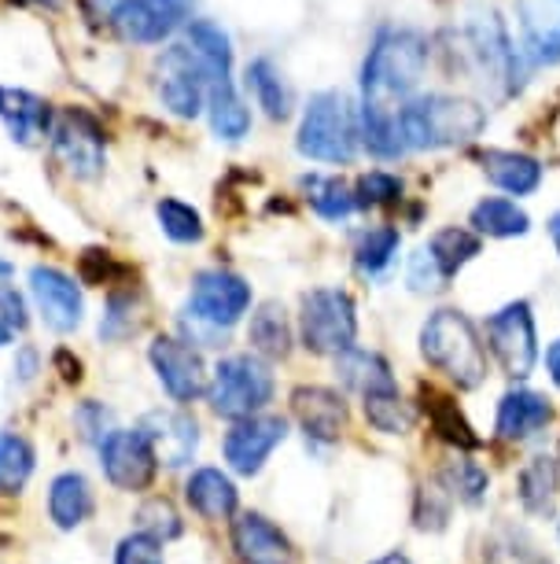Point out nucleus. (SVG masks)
<instances>
[{"instance_id":"obj_53","label":"nucleus","mask_w":560,"mask_h":564,"mask_svg":"<svg viewBox=\"0 0 560 564\" xmlns=\"http://www.w3.org/2000/svg\"><path fill=\"white\" fill-rule=\"evenodd\" d=\"M12 339H15V333H12V328H8L4 322H0V350L12 347Z\"/></svg>"},{"instance_id":"obj_16","label":"nucleus","mask_w":560,"mask_h":564,"mask_svg":"<svg viewBox=\"0 0 560 564\" xmlns=\"http://www.w3.org/2000/svg\"><path fill=\"white\" fill-rule=\"evenodd\" d=\"M193 23V0H114L111 26L133 45H163Z\"/></svg>"},{"instance_id":"obj_12","label":"nucleus","mask_w":560,"mask_h":564,"mask_svg":"<svg viewBox=\"0 0 560 564\" xmlns=\"http://www.w3.org/2000/svg\"><path fill=\"white\" fill-rule=\"evenodd\" d=\"M97 457L103 468V480H108L114 491H125V495H144L147 487L155 484L158 468H163L141 424H133V429H111L108 440L97 446Z\"/></svg>"},{"instance_id":"obj_44","label":"nucleus","mask_w":560,"mask_h":564,"mask_svg":"<svg viewBox=\"0 0 560 564\" xmlns=\"http://www.w3.org/2000/svg\"><path fill=\"white\" fill-rule=\"evenodd\" d=\"M111 564H166V546L141 535V531H130V535H122L114 542Z\"/></svg>"},{"instance_id":"obj_19","label":"nucleus","mask_w":560,"mask_h":564,"mask_svg":"<svg viewBox=\"0 0 560 564\" xmlns=\"http://www.w3.org/2000/svg\"><path fill=\"white\" fill-rule=\"evenodd\" d=\"M141 429L152 440L163 468H185L196 462L199 421L188 410H152L141 417Z\"/></svg>"},{"instance_id":"obj_32","label":"nucleus","mask_w":560,"mask_h":564,"mask_svg":"<svg viewBox=\"0 0 560 564\" xmlns=\"http://www.w3.org/2000/svg\"><path fill=\"white\" fill-rule=\"evenodd\" d=\"M244 85L248 93L255 97V104L262 108V115L273 122H284L292 115V89L284 82L281 67L270 56H255L244 67Z\"/></svg>"},{"instance_id":"obj_42","label":"nucleus","mask_w":560,"mask_h":564,"mask_svg":"<svg viewBox=\"0 0 560 564\" xmlns=\"http://www.w3.org/2000/svg\"><path fill=\"white\" fill-rule=\"evenodd\" d=\"M354 199H358V210L398 204V199H403V177L391 174V170H365V174L354 181Z\"/></svg>"},{"instance_id":"obj_39","label":"nucleus","mask_w":560,"mask_h":564,"mask_svg":"<svg viewBox=\"0 0 560 564\" xmlns=\"http://www.w3.org/2000/svg\"><path fill=\"white\" fill-rule=\"evenodd\" d=\"M439 480H442V491H447L450 498H458V502H464V506H480L483 498H487V487H491L487 468L469 462V457H453V462L442 465Z\"/></svg>"},{"instance_id":"obj_6","label":"nucleus","mask_w":560,"mask_h":564,"mask_svg":"<svg viewBox=\"0 0 560 564\" xmlns=\"http://www.w3.org/2000/svg\"><path fill=\"white\" fill-rule=\"evenodd\" d=\"M299 344L310 355L340 358L358 347V306L347 289H310L299 303Z\"/></svg>"},{"instance_id":"obj_56","label":"nucleus","mask_w":560,"mask_h":564,"mask_svg":"<svg viewBox=\"0 0 560 564\" xmlns=\"http://www.w3.org/2000/svg\"><path fill=\"white\" fill-rule=\"evenodd\" d=\"M557 539H560V524H557Z\"/></svg>"},{"instance_id":"obj_51","label":"nucleus","mask_w":560,"mask_h":564,"mask_svg":"<svg viewBox=\"0 0 560 564\" xmlns=\"http://www.w3.org/2000/svg\"><path fill=\"white\" fill-rule=\"evenodd\" d=\"M373 564H414L406 557V553H398V550H391V553H384V557H376Z\"/></svg>"},{"instance_id":"obj_52","label":"nucleus","mask_w":560,"mask_h":564,"mask_svg":"<svg viewBox=\"0 0 560 564\" xmlns=\"http://www.w3.org/2000/svg\"><path fill=\"white\" fill-rule=\"evenodd\" d=\"M12 276H15V265L8 262V259H0V284H4V281H12Z\"/></svg>"},{"instance_id":"obj_26","label":"nucleus","mask_w":560,"mask_h":564,"mask_svg":"<svg viewBox=\"0 0 560 564\" xmlns=\"http://www.w3.org/2000/svg\"><path fill=\"white\" fill-rule=\"evenodd\" d=\"M248 344H251V355L266 358L270 366H273V361H281V358L292 355V347H295V325H292L288 311H284V303L266 300V303H259L255 311H251Z\"/></svg>"},{"instance_id":"obj_5","label":"nucleus","mask_w":560,"mask_h":564,"mask_svg":"<svg viewBox=\"0 0 560 564\" xmlns=\"http://www.w3.org/2000/svg\"><path fill=\"white\" fill-rule=\"evenodd\" d=\"M207 406L221 421H244L255 413H266L270 402L277 399V377L266 358L251 355H226L215 361L207 380Z\"/></svg>"},{"instance_id":"obj_10","label":"nucleus","mask_w":560,"mask_h":564,"mask_svg":"<svg viewBox=\"0 0 560 564\" xmlns=\"http://www.w3.org/2000/svg\"><path fill=\"white\" fill-rule=\"evenodd\" d=\"M483 344L509 380H527L538 366V328L531 303H505L483 322Z\"/></svg>"},{"instance_id":"obj_4","label":"nucleus","mask_w":560,"mask_h":564,"mask_svg":"<svg viewBox=\"0 0 560 564\" xmlns=\"http://www.w3.org/2000/svg\"><path fill=\"white\" fill-rule=\"evenodd\" d=\"M420 355L461 391H472L487 380V344L472 317L453 306L431 311L420 325Z\"/></svg>"},{"instance_id":"obj_50","label":"nucleus","mask_w":560,"mask_h":564,"mask_svg":"<svg viewBox=\"0 0 560 564\" xmlns=\"http://www.w3.org/2000/svg\"><path fill=\"white\" fill-rule=\"evenodd\" d=\"M546 229H549V237H553V248H557V254H560V210H553V215H549Z\"/></svg>"},{"instance_id":"obj_40","label":"nucleus","mask_w":560,"mask_h":564,"mask_svg":"<svg viewBox=\"0 0 560 564\" xmlns=\"http://www.w3.org/2000/svg\"><path fill=\"white\" fill-rule=\"evenodd\" d=\"M362 410H365V421L373 424L376 432H384V435H406L417 424L414 406H409V402L398 395V391L362 399Z\"/></svg>"},{"instance_id":"obj_45","label":"nucleus","mask_w":560,"mask_h":564,"mask_svg":"<svg viewBox=\"0 0 560 564\" xmlns=\"http://www.w3.org/2000/svg\"><path fill=\"white\" fill-rule=\"evenodd\" d=\"M406 284L414 292L428 295V292H442V289H447V276H442L436 259H431L425 248H417L414 254H409V262H406Z\"/></svg>"},{"instance_id":"obj_28","label":"nucleus","mask_w":560,"mask_h":564,"mask_svg":"<svg viewBox=\"0 0 560 564\" xmlns=\"http://www.w3.org/2000/svg\"><path fill=\"white\" fill-rule=\"evenodd\" d=\"M557 495H560V468H557V457H546L538 454L531 457L520 476H516V498H520L524 513L527 517H553L557 509Z\"/></svg>"},{"instance_id":"obj_49","label":"nucleus","mask_w":560,"mask_h":564,"mask_svg":"<svg viewBox=\"0 0 560 564\" xmlns=\"http://www.w3.org/2000/svg\"><path fill=\"white\" fill-rule=\"evenodd\" d=\"M546 369H549V380L560 388V336L546 347Z\"/></svg>"},{"instance_id":"obj_46","label":"nucleus","mask_w":560,"mask_h":564,"mask_svg":"<svg viewBox=\"0 0 560 564\" xmlns=\"http://www.w3.org/2000/svg\"><path fill=\"white\" fill-rule=\"evenodd\" d=\"M0 322L12 333H26L30 328V295H23L12 281L0 284Z\"/></svg>"},{"instance_id":"obj_15","label":"nucleus","mask_w":560,"mask_h":564,"mask_svg":"<svg viewBox=\"0 0 560 564\" xmlns=\"http://www.w3.org/2000/svg\"><path fill=\"white\" fill-rule=\"evenodd\" d=\"M26 281H30V306L37 311L45 328H52L56 336L78 333L81 322H86L81 284L67 270H59V265H41V262L30 265Z\"/></svg>"},{"instance_id":"obj_7","label":"nucleus","mask_w":560,"mask_h":564,"mask_svg":"<svg viewBox=\"0 0 560 564\" xmlns=\"http://www.w3.org/2000/svg\"><path fill=\"white\" fill-rule=\"evenodd\" d=\"M464 52L483 74V82L498 85L505 97H516L524 89L527 59L524 52L513 45L509 30L498 19V12H480L464 23Z\"/></svg>"},{"instance_id":"obj_48","label":"nucleus","mask_w":560,"mask_h":564,"mask_svg":"<svg viewBox=\"0 0 560 564\" xmlns=\"http://www.w3.org/2000/svg\"><path fill=\"white\" fill-rule=\"evenodd\" d=\"M12 369H15V380H19V384H34V377L41 372V350H37L34 344H23V347L15 350Z\"/></svg>"},{"instance_id":"obj_27","label":"nucleus","mask_w":560,"mask_h":564,"mask_svg":"<svg viewBox=\"0 0 560 564\" xmlns=\"http://www.w3.org/2000/svg\"><path fill=\"white\" fill-rule=\"evenodd\" d=\"M336 380L362 399L398 391V380H395V372H391L387 358L376 355V350H365V347H351L347 355L336 358Z\"/></svg>"},{"instance_id":"obj_54","label":"nucleus","mask_w":560,"mask_h":564,"mask_svg":"<svg viewBox=\"0 0 560 564\" xmlns=\"http://www.w3.org/2000/svg\"><path fill=\"white\" fill-rule=\"evenodd\" d=\"M516 564H553V561H546V557H538V553H524Z\"/></svg>"},{"instance_id":"obj_14","label":"nucleus","mask_w":560,"mask_h":564,"mask_svg":"<svg viewBox=\"0 0 560 564\" xmlns=\"http://www.w3.org/2000/svg\"><path fill=\"white\" fill-rule=\"evenodd\" d=\"M292 424L288 417L281 413H255V417H244V421H232L226 435H221V462L232 476H259L266 462L273 457V451L288 440Z\"/></svg>"},{"instance_id":"obj_41","label":"nucleus","mask_w":560,"mask_h":564,"mask_svg":"<svg viewBox=\"0 0 560 564\" xmlns=\"http://www.w3.org/2000/svg\"><path fill=\"white\" fill-rule=\"evenodd\" d=\"M141 328V314H136V295L133 289H111L108 306L100 314V339L119 344V339L133 336Z\"/></svg>"},{"instance_id":"obj_13","label":"nucleus","mask_w":560,"mask_h":564,"mask_svg":"<svg viewBox=\"0 0 560 564\" xmlns=\"http://www.w3.org/2000/svg\"><path fill=\"white\" fill-rule=\"evenodd\" d=\"M147 366H152L158 388H163L177 406H188V402L207 395L210 369L204 361V350L185 344L182 336L158 333L152 344H147Z\"/></svg>"},{"instance_id":"obj_55","label":"nucleus","mask_w":560,"mask_h":564,"mask_svg":"<svg viewBox=\"0 0 560 564\" xmlns=\"http://www.w3.org/2000/svg\"><path fill=\"white\" fill-rule=\"evenodd\" d=\"M41 4H45V8H59L63 0H41Z\"/></svg>"},{"instance_id":"obj_36","label":"nucleus","mask_w":560,"mask_h":564,"mask_svg":"<svg viewBox=\"0 0 560 564\" xmlns=\"http://www.w3.org/2000/svg\"><path fill=\"white\" fill-rule=\"evenodd\" d=\"M425 251L436 259V265L442 270V276H458L464 265H469L475 254L483 251V237H475L472 229H461V226H447L439 232H431V240L425 243Z\"/></svg>"},{"instance_id":"obj_31","label":"nucleus","mask_w":560,"mask_h":564,"mask_svg":"<svg viewBox=\"0 0 560 564\" xmlns=\"http://www.w3.org/2000/svg\"><path fill=\"white\" fill-rule=\"evenodd\" d=\"M185 45L196 52L199 63H204L210 85L232 82V37L221 30L215 19H193L185 26Z\"/></svg>"},{"instance_id":"obj_20","label":"nucleus","mask_w":560,"mask_h":564,"mask_svg":"<svg viewBox=\"0 0 560 564\" xmlns=\"http://www.w3.org/2000/svg\"><path fill=\"white\" fill-rule=\"evenodd\" d=\"M0 122H4V130L15 144L34 148L52 137L56 111H52V104L45 97H37L34 89L0 85Z\"/></svg>"},{"instance_id":"obj_25","label":"nucleus","mask_w":560,"mask_h":564,"mask_svg":"<svg viewBox=\"0 0 560 564\" xmlns=\"http://www.w3.org/2000/svg\"><path fill=\"white\" fill-rule=\"evenodd\" d=\"M483 163V174L491 177L494 188H502L505 196H535L538 188H542V177L546 170L538 163L535 155L527 152H509V148H487V152L480 155Z\"/></svg>"},{"instance_id":"obj_37","label":"nucleus","mask_w":560,"mask_h":564,"mask_svg":"<svg viewBox=\"0 0 560 564\" xmlns=\"http://www.w3.org/2000/svg\"><path fill=\"white\" fill-rule=\"evenodd\" d=\"M133 531H141V535L166 546V542L185 535V520H182V513H177V506L171 502V498L152 495L133 509Z\"/></svg>"},{"instance_id":"obj_47","label":"nucleus","mask_w":560,"mask_h":564,"mask_svg":"<svg viewBox=\"0 0 560 564\" xmlns=\"http://www.w3.org/2000/svg\"><path fill=\"white\" fill-rule=\"evenodd\" d=\"M119 273H122V265L114 262V254L111 251H103V248H86L81 251V276L92 284H114L119 281Z\"/></svg>"},{"instance_id":"obj_18","label":"nucleus","mask_w":560,"mask_h":564,"mask_svg":"<svg viewBox=\"0 0 560 564\" xmlns=\"http://www.w3.org/2000/svg\"><path fill=\"white\" fill-rule=\"evenodd\" d=\"M292 417L306 435V443L332 446L347 432V399L336 388L303 384L292 391Z\"/></svg>"},{"instance_id":"obj_38","label":"nucleus","mask_w":560,"mask_h":564,"mask_svg":"<svg viewBox=\"0 0 560 564\" xmlns=\"http://www.w3.org/2000/svg\"><path fill=\"white\" fill-rule=\"evenodd\" d=\"M155 221H158V229H163V237L174 240V243H182V248H188V243H199V240L207 237L204 215H199L193 204L177 199V196H163V199H158V204H155Z\"/></svg>"},{"instance_id":"obj_35","label":"nucleus","mask_w":560,"mask_h":564,"mask_svg":"<svg viewBox=\"0 0 560 564\" xmlns=\"http://www.w3.org/2000/svg\"><path fill=\"white\" fill-rule=\"evenodd\" d=\"M398 248H403V232L395 226H373V229H362L354 237V265L358 273L376 281L384 276L391 265L398 262Z\"/></svg>"},{"instance_id":"obj_9","label":"nucleus","mask_w":560,"mask_h":564,"mask_svg":"<svg viewBox=\"0 0 560 564\" xmlns=\"http://www.w3.org/2000/svg\"><path fill=\"white\" fill-rule=\"evenodd\" d=\"M48 144L63 163V170L78 181H97L103 174V166H108V130L86 108H74V104L70 108H59L56 122H52Z\"/></svg>"},{"instance_id":"obj_24","label":"nucleus","mask_w":560,"mask_h":564,"mask_svg":"<svg viewBox=\"0 0 560 564\" xmlns=\"http://www.w3.org/2000/svg\"><path fill=\"white\" fill-rule=\"evenodd\" d=\"M48 520L56 531H78L86 520L97 513V491H92L89 476L78 468H63L52 476L48 495H45Z\"/></svg>"},{"instance_id":"obj_34","label":"nucleus","mask_w":560,"mask_h":564,"mask_svg":"<svg viewBox=\"0 0 560 564\" xmlns=\"http://www.w3.org/2000/svg\"><path fill=\"white\" fill-rule=\"evenodd\" d=\"M37 468V451L26 435L0 429V498H19Z\"/></svg>"},{"instance_id":"obj_29","label":"nucleus","mask_w":560,"mask_h":564,"mask_svg":"<svg viewBox=\"0 0 560 564\" xmlns=\"http://www.w3.org/2000/svg\"><path fill=\"white\" fill-rule=\"evenodd\" d=\"M469 226L475 237H491V240H516L531 232V215L509 196H483L472 207Z\"/></svg>"},{"instance_id":"obj_43","label":"nucleus","mask_w":560,"mask_h":564,"mask_svg":"<svg viewBox=\"0 0 560 564\" xmlns=\"http://www.w3.org/2000/svg\"><path fill=\"white\" fill-rule=\"evenodd\" d=\"M74 424H78L81 440L92 443V446H100L111 435V429H119V424H114V413L97 399L78 402V410H74Z\"/></svg>"},{"instance_id":"obj_22","label":"nucleus","mask_w":560,"mask_h":564,"mask_svg":"<svg viewBox=\"0 0 560 564\" xmlns=\"http://www.w3.org/2000/svg\"><path fill=\"white\" fill-rule=\"evenodd\" d=\"M553 421V402L535 388H509L498 399V413H494V432L505 443H527L542 435Z\"/></svg>"},{"instance_id":"obj_21","label":"nucleus","mask_w":560,"mask_h":564,"mask_svg":"<svg viewBox=\"0 0 560 564\" xmlns=\"http://www.w3.org/2000/svg\"><path fill=\"white\" fill-rule=\"evenodd\" d=\"M185 502L199 520L221 524V520H232L240 513V487L232 480L229 468L196 465L185 476Z\"/></svg>"},{"instance_id":"obj_3","label":"nucleus","mask_w":560,"mask_h":564,"mask_svg":"<svg viewBox=\"0 0 560 564\" xmlns=\"http://www.w3.org/2000/svg\"><path fill=\"white\" fill-rule=\"evenodd\" d=\"M295 152L310 163L351 166L362 152V115L354 100L340 89L314 93L295 130Z\"/></svg>"},{"instance_id":"obj_11","label":"nucleus","mask_w":560,"mask_h":564,"mask_svg":"<svg viewBox=\"0 0 560 564\" xmlns=\"http://www.w3.org/2000/svg\"><path fill=\"white\" fill-rule=\"evenodd\" d=\"M210 78L188 45H166L155 59V93L163 108L177 119H199L207 111Z\"/></svg>"},{"instance_id":"obj_33","label":"nucleus","mask_w":560,"mask_h":564,"mask_svg":"<svg viewBox=\"0 0 560 564\" xmlns=\"http://www.w3.org/2000/svg\"><path fill=\"white\" fill-rule=\"evenodd\" d=\"M299 188L306 196V204L317 218L325 221H347L358 210V199H354V188L347 185L343 177H332V174H303L299 177Z\"/></svg>"},{"instance_id":"obj_8","label":"nucleus","mask_w":560,"mask_h":564,"mask_svg":"<svg viewBox=\"0 0 560 564\" xmlns=\"http://www.w3.org/2000/svg\"><path fill=\"white\" fill-rule=\"evenodd\" d=\"M251 303H255V292H251L248 276L215 265V270H199L188 281V303L182 314L207 328H218V333H229L251 314Z\"/></svg>"},{"instance_id":"obj_2","label":"nucleus","mask_w":560,"mask_h":564,"mask_svg":"<svg viewBox=\"0 0 560 564\" xmlns=\"http://www.w3.org/2000/svg\"><path fill=\"white\" fill-rule=\"evenodd\" d=\"M487 130V111L469 97L453 93H425L403 104L398 111V133L406 152H442V148L472 144Z\"/></svg>"},{"instance_id":"obj_23","label":"nucleus","mask_w":560,"mask_h":564,"mask_svg":"<svg viewBox=\"0 0 560 564\" xmlns=\"http://www.w3.org/2000/svg\"><path fill=\"white\" fill-rule=\"evenodd\" d=\"M520 8L524 59L535 67L560 63V0H516Z\"/></svg>"},{"instance_id":"obj_30","label":"nucleus","mask_w":560,"mask_h":564,"mask_svg":"<svg viewBox=\"0 0 560 564\" xmlns=\"http://www.w3.org/2000/svg\"><path fill=\"white\" fill-rule=\"evenodd\" d=\"M207 122H210V133L218 141H244L251 133V108L248 100L240 97L237 82H221V85H210L207 89Z\"/></svg>"},{"instance_id":"obj_1","label":"nucleus","mask_w":560,"mask_h":564,"mask_svg":"<svg viewBox=\"0 0 560 564\" xmlns=\"http://www.w3.org/2000/svg\"><path fill=\"white\" fill-rule=\"evenodd\" d=\"M431 41L414 26H380L362 59V111H403L428 70Z\"/></svg>"},{"instance_id":"obj_17","label":"nucleus","mask_w":560,"mask_h":564,"mask_svg":"<svg viewBox=\"0 0 560 564\" xmlns=\"http://www.w3.org/2000/svg\"><path fill=\"white\" fill-rule=\"evenodd\" d=\"M229 539L240 564H295L292 539L259 509H240L229 520Z\"/></svg>"}]
</instances>
